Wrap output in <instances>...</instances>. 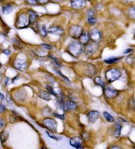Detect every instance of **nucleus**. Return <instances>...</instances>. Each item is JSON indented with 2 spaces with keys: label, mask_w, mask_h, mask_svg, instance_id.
<instances>
[{
  "label": "nucleus",
  "mask_w": 135,
  "mask_h": 149,
  "mask_svg": "<svg viewBox=\"0 0 135 149\" xmlns=\"http://www.w3.org/2000/svg\"><path fill=\"white\" fill-rule=\"evenodd\" d=\"M50 59L53 60V62H54L55 64H56V66H61V64L60 63L59 60L57 58H56L55 57H53V55H50Z\"/></svg>",
  "instance_id": "a878e982"
},
{
  "label": "nucleus",
  "mask_w": 135,
  "mask_h": 149,
  "mask_svg": "<svg viewBox=\"0 0 135 149\" xmlns=\"http://www.w3.org/2000/svg\"><path fill=\"white\" fill-rule=\"evenodd\" d=\"M56 72H57L58 74H59V75L60 76H61V78H63L65 80L67 81H69V80L68 79V78H67V77H66V76H65L63 75V74H62V73H61V72H60L59 70H56Z\"/></svg>",
  "instance_id": "f704fd0d"
},
{
  "label": "nucleus",
  "mask_w": 135,
  "mask_h": 149,
  "mask_svg": "<svg viewBox=\"0 0 135 149\" xmlns=\"http://www.w3.org/2000/svg\"><path fill=\"white\" fill-rule=\"evenodd\" d=\"M3 53L5 54L6 55H9L11 54V51L8 49H5L3 51Z\"/></svg>",
  "instance_id": "58836bf2"
},
{
  "label": "nucleus",
  "mask_w": 135,
  "mask_h": 149,
  "mask_svg": "<svg viewBox=\"0 0 135 149\" xmlns=\"http://www.w3.org/2000/svg\"><path fill=\"white\" fill-rule=\"evenodd\" d=\"M42 125L51 133H55L57 131V124L54 119L51 118H46L42 121Z\"/></svg>",
  "instance_id": "20e7f679"
},
{
  "label": "nucleus",
  "mask_w": 135,
  "mask_h": 149,
  "mask_svg": "<svg viewBox=\"0 0 135 149\" xmlns=\"http://www.w3.org/2000/svg\"><path fill=\"white\" fill-rule=\"evenodd\" d=\"M121 59V57H109L107 59H105L104 62L108 64H115L116 62H119Z\"/></svg>",
  "instance_id": "a211bd4d"
},
{
  "label": "nucleus",
  "mask_w": 135,
  "mask_h": 149,
  "mask_svg": "<svg viewBox=\"0 0 135 149\" xmlns=\"http://www.w3.org/2000/svg\"><path fill=\"white\" fill-rule=\"evenodd\" d=\"M40 149H48V148H46V147H45V146H42V147Z\"/></svg>",
  "instance_id": "de8ad7c7"
},
{
  "label": "nucleus",
  "mask_w": 135,
  "mask_h": 149,
  "mask_svg": "<svg viewBox=\"0 0 135 149\" xmlns=\"http://www.w3.org/2000/svg\"><path fill=\"white\" fill-rule=\"evenodd\" d=\"M100 114L97 110H90L87 113V118L90 123H94L98 119Z\"/></svg>",
  "instance_id": "1a4fd4ad"
},
{
  "label": "nucleus",
  "mask_w": 135,
  "mask_h": 149,
  "mask_svg": "<svg viewBox=\"0 0 135 149\" xmlns=\"http://www.w3.org/2000/svg\"><path fill=\"white\" fill-rule=\"evenodd\" d=\"M2 1H3V0H0V3H1V2Z\"/></svg>",
  "instance_id": "09e8293b"
},
{
  "label": "nucleus",
  "mask_w": 135,
  "mask_h": 149,
  "mask_svg": "<svg viewBox=\"0 0 135 149\" xmlns=\"http://www.w3.org/2000/svg\"><path fill=\"white\" fill-rule=\"evenodd\" d=\"M82 143H83L82 139L81 138V137L78 136L72 137V138L70 139V141H69L70 145L74 148H76L78 146L82 145Z\"/></svg>",
  "instance_id": "f8f14e48"
},
{
  "label": "nucleus",
  "mask_w": 135,
  "mask_h": 149,
  "mask_svg": "<svg viewBox=\"0 0 135 149\" xmlns=\"http://www.w3.org/2000/svg\"><path fill=\"white\" fill-rule=\"evenodd\" d=\"M6 125V120L3 118H0V130L3 129Z\"/></svg>",
  "instance_id": "c85d7f7f"
},
{
  "label": "nucleus",
  "mask_w": 135,
  "mask_h": 149,
  "mask_svg": "<svg viewBox=\"0 0 135 149\" xmlns=\"http://www.w3.org/2000/svg\"><path fill=\"white\" fill-rule=\"evenodd\" d=\"M94 82L95 84L100 86V87L102 88H104L106 85V81H105L104 79L100 76L96 77V78L94 79Z\"/></svg>",
  "instance_id": "dca6fc26"
},
{
  "label": "nucleus",
  "mask_w": 135,
  "mask_h": 149,
  "mask_svg": "<svg viewBox=\"0 0 135 149\" xmlns=\"http://www.w3.org/2000/svg\"><path fill=\"white\" fill-rule=\"evenodd\" d=\"M4 98H5V97H4L3 94H2V93H0V102L3 101Z\"/></svg>",
  "instance_id": "ea45409f"
},
{
  "label": "nucleus",
  "mask_w": 135,
  "mask_h": 149,
  "mask_svg": "<svg viewBox=\"0 0 135 149\" xmlns=\"http://www.w3.org/2000/svg\"><path fill=\"white\" fill-rule=\"evenodd\" d=\"M14 67L17 70H18L23 72L27 70L28 67V63L25 59L17 58L15 60V62H14Z\"/></svg>",
  "instance_id": "6e6552de"
},
{
  "label": "nucleus",
  "mask_w": 135,
  "mask_h": 149,
  "mask_svg": "<svg viewBox=\"0 0 135 149\" xmlns=\"http://www.w3.org/2000/svg\"><path fill=\"white\" fill-rule=\"evenodd\" d=\"M71 7L74 9H80L86 6L85 0H71Z\"/></svg>",
  "instance_id": "9d476101"
},
{
  "label": "nucleus",
  "mask_w": 135,
  "mask_h": 149,
  "mask_svg": "<svg viewBox=\"0 0 135 149\" xmlns=\"http://www.w3.org/2000/svg\"><path fill=\"white\" fill-rule=\"evenodd\" d=\"M87 20H88V22L91 25H94L97 23V19L94 17V15L88 16Z\"/></svg>",
  "instance_id": "b1692460"
},
{
  "label": "nucleus",
  "mask_w": 135,
  "mask_h": 149,
  "mask_svg": "<svg viewBox=\"0 0 135 149\" xmlns=\"http://www.w3.org/2000/svg\"><path fill=\"white\" fill-rule=\"evenodd\" d=\"M29 20H30V23H32L36 21V20L38 18V15L37 14L34 12V11L32 10H29Z\"/></svg>",
  "instance_id": "6ab92c4d"
},
{
  "label": "nucleus",
  "mask_w": 135,
  "mask_h": 149,
  "mask_svg": "<svg viewBox=\"0 0 135 149\" xmlns=\"http://www.w3.org/2000/svg\"><path fill=\"white\" fill-rule=\"evenodd\" d=\"M109 149H123V148L117 145H113V146H111V147L109 148Z\"/></svg>",
  "instance_id": "4c0bfd02"
},
{
  "label": "nucleus",
  "mask_w": 135,
  "mask_h": 149,
  "mask_svg": "<svg viewBox=\"0 0 135 149\" xmlns=\"http://www.w3.org/2000/svg\"><path fill=\"white\" fill-rule=\"evenodd\" d=\"M115 131H114V135L116 137V138H118L119 137L121 134V131L122 129V124L121 122H120L119 120L117 121L115 124Z\"/></svg>",
  "instance_id": "2eb2a0df"
},
{
  "label": "nucleus",
  "mask_w": 135,
  "mask_h": 149,
  "mask_svg": "<svg viewBox=\"0 0 135 149\" xmlns=\"http://www.w3.org/2000/svg\"><path fill=\"white\" fill-rule=\"evenodd\" d=\"M79 42H80L82 45H87V43L89 42L90 39V34L88 32H84L79 37Z\"/></svg>",
  "instance_id": "ddd939ff"
},
{
  "label": "nucleus",
  "mask_w": 135,
  "mask_h": 149,
  "mask_svg": "<svg viewBox=\"0 0 135 149\" xmlns=\"http://www.w3.org/2000/svg\"><path fill=\"white\" fill-rule=\"evenodd\" d=\"M6 99H7V102H10L11 101V99L10 98V97H9V95H7Z\"/></svg>",
  "instance_id": "37998d69"
},
{
  "label": "nucleus",
  "mask_w": 135,
  "mask_h": 149,
  "mask_svg": "<svg viewBox=\"0 0 135 149\" xmlns=\"http://www.w3.org/2000/svg\"><path fill=\"white\" fill-rule=\"evenodd\" d=\"M39 97L41 99L46 100V101H50L51 100L50 94L48 92L45 91H42L40 92Z\"/></svg>",
  "instance_id": "aec40b11"
},
{
  "label": "nucleus",
  "mask_w": 135,
  "mask_h": 149,
  "mask_svg": "<svg viewBox=\"0 0 135 149\" xmlns=\"http://www.w3.org/2000/svg\"><path fill=\"white\" fill-rule=\"evenodd\" d=\"M134 60H135V58H134V57L133 55H129V57H128L127 58V60H126V61H127V62L128 64H132V63H134Z\"/></svg>",
  "instance_id": "cd10ccee"
},
{
  "label": "nucleus",
  "mask_w": 135,
  "mask_h": 149,
  "mask_svg": "<svg viewBox=\"0 0 135 149\" xmlns=\"http://www.w3.org/2000/svg\"><path fill=\"white\" fill-rule=\"evenodd\" d=\"M128 15L132 19H135V6H132L129 9Z\"/></svg>",
  "instance_id": "5701e85b"
},
{
  "label": "nucleus",
  "mask_w": 135,
  "mask_h": 149,
  "mask_svg": "<svg viewBox=\"0 0 135 149\" xmlns=\"http://www.w3.org/2000/svg\"><path fill=\"white\" fill-rule=\"evenodd\" d=\"M94 10H92V9H89V10H88V16L94 15Z\"/></svg>",
  "instance_id": "e433bc0d"
},
{
  "label": "nucleus",
  "mask_w": 135,
  "mask_h": 149,
  "mask_svg": "<svg viewBox=\"0 0 135 149\" xmlns=\"http://www.w3.org/2000/svg\"><path fill=\"white\" fill-rule=\"evenodd\" d=\"M39 2L42 4H45L48 1V0H38Z\"/></svg>",
  "instance_id": "79ce46f5"
},
{
  "label": "nucleus",
  "mask_w": 135,
  "mask_h": 149,
  "mask_svg": "<svg viewBox=\"0 0 135 149\" xmlns=\"http://www.w3.org/2000/svg\"><path fill=\"white\" fill-rule=\"evenodd\" d=\"M46 89H47L48 93H50V95H53V96H54V97H57V96H58L57 94L55 92L54 89H53V87H52V86H50V85H46Z\"/></svg>",
  "instance_id": "393cba45"
},
{
  "label": "nucleus",
  "mask_w": 135,
  "mask_h": 149,
  "mask_svg": "<svg viewBox=\"0 0 135 149\" xmlns=\"http://www.w3.org/2000/svg\"><path fill=\"white\" fill-rule=\"evenodd\" d=\"M0 66H1V63H0Z\"/></svg>",
  "instance_id": "3c124183"
},
{
  "label": "nucleus",
  "mask_w": 135,
  "mask_h": 149,
  "mask_svg": "<svg viewBox=\"0 0 135 149\" xmlns=\"http://www.w3.org/2000/svg\"><path fill=\"white\" fill-rule=\"evenodd\" d=\"M99 46L97 45V42L93 41L92 43H87L85 48V52L88 55H92L95 53H96L98 50Z\"/></svg>",
  "instance_id": "0eeeda50"
},
{
  "label": "nucleus",
  "mask_w": 135,
  "mask_h": 149,
  "mask_svg": "<svg viewBox=\"0 0 135 149\" xmlns=\"http://www.w3.org/2000/svg\"><path fill=\"white\" fill-rule=\"evenodd\" d=\"M134 149H135V147H134Z\"/></svg>",
  "instance_id": "603ef678"
},
{
  "label": "nucleus",
  "mask_w": 135,
  "mask_h": 149,
  "mask_svg": "<svg viewBox=\"0 0 135 149\" xmlns=\"http://www.w3.org/2000/svg\"><path fill=\"white\" fill-rule=\"evenodd\" d=\"M64 30L59 26H51L48 30V33L54 35H61L63 34Z\"/></svg>",
  "instance_id": "4468645a"
},
{
  "label": "nucleus",
  "mask_w": 135,
  "mask_h": 149,
  "mask_svg": "<svg viewBox=\"0 0 135 149\" xmlns=\"http://www.w3.org/2000/svg\"><path fill=\"white\" fill-rule=\"evenodd\" d=\"M13 10V7L11 5L9 4H6L4 5L2 7V12L3 14H5V15H8V14L11 13Z\"/></svg>",
  "instance_id": "f3484780"
},
{
  "label": "nucleus",
  "mask_w": 135,
  "mask_h": 149,
  "mask_svg": "<svg viewBox=\"0 0 135 149\" xmlns=\"http://www.w3.org/2000/svg\"><path fill=\"white\" fill-rule=\"evenodd\" d=\"M46 134H47L48 135V137H50V138L53 139V140H58V139L57 138V137H55L54 135H51L48 131H46Z\"/></svg>",
  "instance_id": "c9c22d12"
},
{
  "label": "nucleus",
  "mask_w": 135,
  "mask_h": 149,
  "mask_svg": "<svg viewBox=\"0 0 135 149\" xmlns=\"http://www.w3.org/2000/svg\"><path fill=\"white\" fill-rule=\"evenodd\" d=\"M67 51L72 57H78L83 52L82 45L79 41H72L67 46Z\"/></svg>",
  "instance_id": "f257e3e1"
},
{
  "label": "nucleus",
  "mask_w": 135,
  "mask_h": 149,
  "mask_svg": "<svg viewBox=\"0 0 135 149\" xmlns=\"http://www.w3.org/2000/svg\"><path fill=\"white\" fill-rule=\"evenodd\" d=\"M30 24V20L29 15L25 13H22L18 16L17 22H16V26L18 28H23L28 26Z\"/></svg>",
  "instance_id": "7ed1b4c3"
},
{
  "label": "nucleus",
  "mask_w": 135,
  "mask_h": 149,
  "mask_svg": "<svg viewBox=\"0 0 135 149\" xmlns=\"http://www.w3.org/2000/svg\"><path fill=\"white\" fill-rule=\"evenodd\" d=\"M53 116H54L55 117L59 118V119L61 120H63L65 119V114H58V113L54 112L53 113Z\"/></svg>",
  "instance_id": "7c9ffc66"
},
{
  "label": "nucleus",
  "mask_w": 135,
  "mask_h": 149,
  "mask_svg": "<svg viewBox=\"0 0 135 149\" xmlns=\"http://www.w3.org/2000/svg\"><path fill=\"white\" fill-rule=\"evenodd\" d=\"M121 76V72L117 68H112L108 70L105 73V78L108 83H112L117 80Z\"/></svg>",
  "instance_id": "f03ea898"
},
{
  "label": "nucleus",
  "mask_w": 135,
  "mask_h": 149,
  "mask_svg": "<svg viewBox=\"0 0 135 149\" xmlns=\"http://www.w3.org/2000/svg\"><path fill=\"white\" fill-rule=\"evenodd\" d=\"M28 4L31 5H35L38 3V0H25Z\"/></svg>",
  "instance_id": "2f4dec72"
},
{
  "label": "nucleus",
  "mask_w": 135,
  "mask_h": 149,
  "mask_svg": "<svg viewBox=\"0 0 135 149\" xmlns=\"http://www.w3.org/2000/svg\"><path fill=\"white\" fill-rule=\"evenodd\" d=\"M104 95L108 99H114L119 95V91L106 85L104 87Z\"/></svg>",
  "instance_id": "423d86ee"
},
{
  "label": "nucleus",
  "mask_w": 135,
  "mask_h": 149,
  "mask_svg": "<svg viewBox=\"0 0 135 149\" xmlns=\"http://www.w3.org/2000/svg\"><path fill=\"white\" fill-rule=\"evenodd\" d=\"M131 51H132V49H126V50H125V51H124V52H123V53H125V54H127V53H131Z\"/></svg>",
  "instance_id": "a19ab883"
},
{
  "label": "nucleus",
  "mask_w": 135,
  "mask_h": 149,
  "mask_svg": "<svg viewBox=\"0 0 135 149\" xmlns=\"http://www.w3.org/2000/svg\"><path fill=\"white\" fill-rule=\"evenodd\" d=\"M82 138L85 139V140H88L90 138V135L89 133H88V132H87V131H84L82 133Z\"/></svg>",
  "instance_id": "c756f323"
},
{
  "label": "nucleus",
  "mask_w": 135,
  "mask_h": 149,
  "mask_svg": "<svg viewBox=\"0 0 135 149\" xmlns=\"http://www.w3.org/2000/svg\"><path fill=\"white\" fill-rule=\"evenodd\" d=\"M6 111V107L3 104L0 103V114H2L5 112Z\"/></svg>",
  "instance_id": "72a5a7b5"
},
{
  "label": "nucleus",
  "mask_w": 135,
  "mask_h": 149,
  "mask_svg": "<svg viewBox=\"0 0 135 149\" xmlns=\"http://www.w3.org/2000/svg\"><path fill=\"white\" fill-rule=\"evenodd\" d=\"M82 28L78 25H73L70 27L69 33L70 36L73 39H78L82 33Z\"/></svg>",
  "instance_id": "39448f33"
},
{
  "label": "nucleus",
  "mask_w": 135,
  "mask_h": 149,
  "mask_svg": "<svg viewBox=\"0 0 135 149\" xmlns=\"http://www.w3.org/2000/svg\"></svg>",
  "instance_id": "864d4df0"
},
{
  "label": "nucleus",
  "mask_w": 135,
  "mask_h": 149,
  "mask_svg": "<svg viewBox=\"0 0 135 149\" xmlns=\"http://www.w3.org/2000/svg\"><path fill=\"white\" fill-rule=\"evenodd\" d=\"M90 39L94 42H98L102 38V34L100 31L97 29H93L90 33Z\"/></svg>",
  "instance_id": "9b49d317"
},
{
  "label": "nucleus",
  "mask_w": 135,
  "mask_h": 149,
  "mask_svg": "<svg viewBox=\"0 0 135 149\" xmlns=\"http://www.w3.org/2000/svg\"><path fill=\"white\" fill-rule=\"evenodd\" d=\"M9 134L6 131H2L0 132V141L1 143H5L6 141L7 140Z\"/></svg>",
  "instance_id": "4be33fe9"
},
{
  "label": "nucleus",
  "mask_w": 135,
  "mask_h": 149,
  "mask_svg": "<svg viewBox=\"0 0 135 149\" xmlns=\"http://www.w3.org/2000/svg\"><path fill=\"white\" fill-rule=\"evenodd\" d=\"M8 80H9V79H8V78H7L6 80H5V85H7Z\"/></svg>",
  "instance_id": "49530a36"
},
{
  "label": "nucleus",
  "mask_w": 135,
  "mask_h": 149,
  "mask_svg": "<svg viewBox=\"0 0 135 149\" xmlns=\"http://www.w3.org/2000/svg\"><path fill=\"white\" fill-rule=\"evenodd\" d=\"M122 1L126 3H131L132 0H122Z\"/></svg>",
  "instance_id": "c03bdc74"
},
{
  "label": "nucleus",
  "mask_w": 135,
  "mask_h": 149,
  "mask_svg": "<svg viewBox=\"0 0 135 149\" xmlns=\"http://www.w3.org/2000/svg\"><path fill=\"white\" fill-rule=\"evenodd\" d=\"M76 149H84V146L82 145H80L77 146V147L76 148Z\"/></svg>",
  "instance_id": "a18cd8bd"
},
{
  "label": "nucleus",
  "mask_w": 135,
  "mask_h": 149,
  "mask_svg": "<svg viewBox=\"0 0 135 149\" xmlns=\"http://www.w3.org/2000/svg\"><path fill=\"white\" fill-rule=\"evenodd\" d=\"M42 47L44 49H47V50H51L53 49V47L52 45H49V44H47V43H42Z\"/></svg>",
  "instance_id": "473e14b6"
},
{
  "label": "nucleus",
  "mask_w": 135,
  "mask_h": 149,
  "mask_svg": "<svg viewBox=\"0 0 135 149\" xmlns=\"http://www.w3.org/2000/svg\"><path fill=\"white\" fill-rule=\"evenodd\" d=\"M87 1H91V0H87Z\"/></svg>",
  "instance_id": "8fccbe9b"
},
{
  "label": "nucleus",
  "mask_w": 135,
  "mask_h": 149,
  "mask_svg": "<svg viewBox=\"0 0 135 149\" xmlns=\"http://www.w3.org/2000/svg\"><path fill=\"white\" fill-rule=\"evenodd\" d=\"M103 116L107 122L109 123L114 122V121H115V119H114L113 116H111V114H110L106 111H104L103 112Z\"/></svg>",
  "instance_id": "412c9836"
},
{
  "label": "nucleus",
  "mask_w": 135,
  "mask_h": 149,
  "mask_svg": "<svg viewBox=\"0 0 135 149\" xmlns=\"http://www.w3.org/2000/svg\"><path fill=\"white\" fill-rule=\"evenodd\" d=\"M47 34H48V30H46L45 26L43 25L40 28V34L44 37V38H45V37H46V36H47Z\"/></svg>",
  "instance_id": "bb28decb"
}]
</instances>
